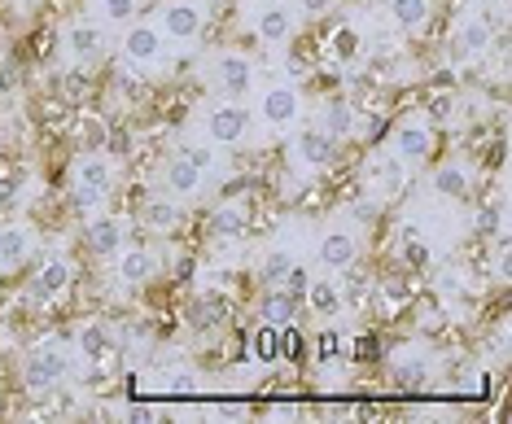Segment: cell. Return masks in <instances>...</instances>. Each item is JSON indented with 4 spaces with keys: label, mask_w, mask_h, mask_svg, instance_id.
Listing matches in <instances>:
<instances>
[{
    "label": "cell",
    "mask_w": 512,
    "mask_h": 424,
    "mask_svg": "<svg viewBox=\"0 0 512 424\" xmlns=\"http://www.w3.org/2000/svg\"><path fill=\"white\" fill-rule=\"evenodd\" d=\"M75 341H62V337H44L40 346H31L27 363H22V385L31 394H49L57 390L62 381H71L75 372Z\"/></svg>",
    "instance_id": "6da1fadb"
},
{
    "label": "cell",
    "mask_w": 512,
    "mask_h": 424,
    "mask_svg": "<svg viewBox=\"0 0 512 424\" xmlns=\"http://www.w3.org/2000/svg\"><path fill=\"white\" fill-rule=\"evenodd\" d=\"M119 184V167L106 158V149H88L71 162V193L84 206H101Z\"/></svg>",
    "instance_id": "7a4b0ae2"
},
{
    "label": "cell",
    "mask_w": 512,
    "mask_h": 424,
    "mask_svg": "<svg viewBox=\"0 0 512 424\" xmlns=\"http://www.w3.org/2000/svg\"><path fill=\"white\" fill-rule=\"evenodd\" d=\"M206 140H211L215 149H237V145H246L250 140V110L241 101H215L211 110H206Z\"/></svg>",
    "instance_id": "3957f363"
},
{
    "label": "cell",
    "mask_w": 512,
    "mask_h": 424,
    "mask_svg": "<svg viewBox=\"0 0 512 424\" xmlns=\"http://www.w3.org/2000/svg\"><path fill=\"white\" fill-rule=\"evenodd\" d=\"M154 27L162 31L167 44H193L206 31V5H197V0H167L158 9Z\"/></svg>",
    "instance_id": "277c9868"
},
{
    "label": "cell",
    "mask_w": 512,
    "mask_h": 424,
    "mask_svg": "<svg viewBox=\"0 0 512 424\" xmlns=\"http://www.w3.org/2000/svg\"><path fill=\"white\" fill-rule=\"evenodd\" d=\"M211 79L228 101H246L254 92V62L237 49H224V53H215V62H211Z\"/></svg>",
    "instance_id": "5b68a950"
},
{
    "label": "cell",
    "mask_w": 512,
    "mask_h": 424,
    "mask_svg": "<svg viewBox=\"0 0 512 424\" xmlns=\"http://www.w3.org/2000/svg\"><path fill=\"white\" fill-rule=\"evenodd\" d=\"M390 149L399 153L407 167H421V162H429V153H434V127H429V119H421V114H407V119H399V123H394V132H390Z\"/></svg>",
    "instance_id": "8992f818"
},
{
    "label": "cell",
    "mask_w": 512,
    "mask_h": 424,
    "mask_svg": "<svg viewBox=\"0 0 512 424\" xmlns=\"http://www.w3.org/2000/svg\"><path fill=\"white\" fill-rule=\"evenodd\" d=\"M259 119L267 132H289L302 119V92L294 84H272L259 97Z\"/></svg>",
    "instance_id": "52a82bcc"
},
{
    "label": "cell",
    "mask_w": 512,
    "mask_h": 424,
    "mask_svg": "<svg viewBox=\"0 0 512 424\" xmlns=\"http://www.w3.org/2000/svg\"><path fill=\"white\" fill-rule=\"evenodd\" d=\"M62 49L75 66H97L106 57V31H101L97 18H75L71 27L62 31Z\"/></svg>",
    "instance_id": "ba28073f"
},
{
    "label": "cell",
    "mask_w": 512,
    "mask_h": 424,
    "mask_svg": "<svg viewBox=\"0 0 512 424\" xmlns=\"http://www.w3.org/2000/svg\"><path fill=\"white\" fill-rule=\"evenodd\" d=\"M298 31V9L285 5V0H267L259 5V14H254V35L267 44V49H276V44H289Z\"/></svg>",
    "instance_id": "9c48e42d"
},
{
    "label": "cell",
    "mask_w": 512,
    "mask_h": 424,
    "mask_svg": "<svg viewBox=\"0 0 512 424\" xmlns=\"http://www.w3.org/2000/svg\"><path fill=\"white\" fill-rule=\"evenodd\" d=\"M407 162L399 158L394 149H381V153H372L368 158V167H364V180H368V188L377 197H394V193H403V184H407Z\"/></svg>",
    "instance_id": "30bf717a"
},
{
    "label": "cell",
    "mask_w": 512,
    "mask_h": 424,
    "mask_svg": "<svg viewBox=\"0 0 512 424\" xmlns=\"http://www.w3.org/2000/svg\"><path fill=\"white\" fill-rule=\"evenodd\" d=\"M162 53H167V40L154 22H127L123 31V57L132 66H158Z\"/></svg>",
    "instance_id": "8fae6325"
},
{
    "label": "cell",
    "mask_w": 512,
    "mask_h": 424,
    "mask_svg": "<svg viewBox=\"0 0 512 424\" xmlns=\"http://www.w3.org/2000/svg\"><path fill=\"white\" fill-rule=\"evenodd\" d=\"M316 258L329 267V272H351L359 263V237L351 228H329L316 245Z\"/></svg>",
    "instance_id": "7c38bea8"
},
{
    "label": "cell",
    "mask_w": 512,
    "mask_h": 424,
    "mask_svg": "<svg viewBox=\"0 0 512 424\" xmlns=\"http://www.w3.org/2000/svg\"><path fill=\"white\" fill-rule=\"evenodd\" d=\"M36 254V228L31 223H5L0 228V272H18Z\"/></svg>",
    "instance_id": "4fadbf2b"
},
{
    "label": "cell",
    "mask_w": 512,
    "mask_h": 424,
    "mask_svg": "<svg viewBox=\"0 0 512 424\" xmlns=\"http://www.w3.org/2000/svg\"><path fill=\"white\" fill-rule=\"evenodd\" d=\"M294 162L302 171H329L337 162V140L324 136L320 127H311V132H302L294 140Z\"/></svg>",
    "instance_id": "5bb4252c"
},
{
    "label": "cell",
    "mask_w": 512,
    "mask_h": 424,
    "mask_svg": "<svg viewBox=\"0 0 512 424\" xmlns=\"http://www.w3.org/2000/svg\"><path fill=\"white\" fill-rule=\"evenodd\" d=\"M491 44H495L491 22H486L482 14H473V18L460 22L456 40H451V57H460V62H469V57H486L491 53Z\"/></svg>",
    "instance_id": "9a60e30c"
},
{
    "label": "cell",
    "mask_w": 512,
    "mask_h": 424,
    "mask_svg": "<svg viewBox=\"0 0 512 424\" xmlns=\"http://www.w3.org/2000/svg\"><path fill=\"white\" fill-rule=\"evenodd\" d=\"M71 280H75V267H71V258H62V254H53L49 263L36 272V280H31V302H49V298H62L66 289H71Z\"/></svg>",
    "instance_id": "2e32d148"
},
{
    "label": "cell",
    "mask_w": 512,
    "mask_h": 424,
    "mask_svg": "<svg viewBox=\"0 0 512 424\" xmlns=\"http://www.w3.org/2000/svg\"><path fill=\"white\" fill-rule=\"evenodd\" d=\"M127 245V228L119 215H92L88 219V250L97 258H114Z\"/></svg>",
    "instance_id": "e0dca14e"
},
{
    "label": "cell",
    "mask_w": 512,
    "mask_h": 424,
    "mask_svg": "<svg viewBox=\"0 0 512 424\" xmlns=\"http://www.w3.org/2000/svg\"><path fill=\"white\" fill-rule=\"evenodd\" d=\"M162 188H167L176 202H189V197H197L206 188V175L176 153V158H167V167H162Z\"/></svg>",
    "instance_id": "ac0fdd59"
},
{
    "label": "cell",
    "mask_w": 512,
    "mask_h": 424,
    "mask_svg": "<svg viewBox=\"0 0 512 424\" xmlns=\"http://www.w3.org/2000/svg\"><path fill=\"white\" fill-rule=\"evenodd\" d=\"M114 267H119V280L123 285H149V280L158 276V258L145 250V245H123L119 254H114Z\"/></svg>",
    "instance_id": "d6986e66"
},
{
    "label": "cell",
    "mask_w": 512,
    "mask_h": 424,
    "mask_svg": "<svg viewBox=\"0 0 512 424\" xmlns=\"http://www.w3.org/2000/svg\"><path fill=\"white\" fill-rule=\"evenodd\" d=\"M429 184H434V193L442 202H464V197L473 193V180H469V171H464V162H442V167L429 175Z\"/></svg>",
    "instance_id": "ffe728a7"
},
{
    "label": "cell",
    "mask_w": 512,
    "mask_h": 424,
    "mask_svg": "<svg viewBox=\"0 0 512 424\" xmlns=\"http://www.w3.org/2000/svg\"><path fill=\"white\" fill-rule=\"evenodd\" d=\"M386 9H390V22L403 35L425 31L429 18H434V0H386Z\"/></svg>",
    "instance_id": "44dd1931"
},
{
    "label": "cell",
    "mask_w": 512,
    "mask_h": 424,
    "mask_svg": "<svg viewBox=\"0 0 512 424\" xmlns=\"http://www.w3.org/2000/svg\"><path fill=\"white\" fill-rule=\"evenodd\" d=\"M75 355L84 363H106L114 355V337L106 324H84L75 333Z\"/></svg>",
    "instance_id": "7402d4cb"
},
{
    "label": "cell",
    "mask_w": 512,
    "mask_h": 424,
    "mask_svg": "<svg viewBox=\"0 0 512 424\" xmlns=\"http://www.w3.org/2000/svg\"><path fill=\"white\" fill-rule=\"evenodd\" d=\"M141 223L149 232H158V237H167V232H176L180 228V206H176V197H149V202L141 206Z\"/></svg>",
    "instance_id": "603a6c76"
},
{
    "label": "cell",
    "mask_w": 512,
    "mask_h": 424,
    "mask_svg": "<svg viewBox=\"0 0 512 424\" xmlns=\"http://www.w3.org/2000/svg\"><path fill=\"white\" fill-rule=\"evenodd\" d=\"M390 372L399 385H425L429 376V363H425V350L421 346H399L390 359Z\"/></svg>",
    "instance_id": "cb8c5ba5"
},
{
    "label": "cell",
    "mask_w": 512,
    "mask_h": 424,
    "mask_svg": "<svg viewBox=\"0 0 512 424\" xmlns=\"http://www.w3.org/2000/svg\"><path fill=\"white\" fill-rule=\"evenodd\" d=\"M355 105H346V101H329L320 110V132L324 136H333V140H351L355 136Z\"/></svg>",
    "instance_id": "d4e9b609"
},
{
    "label": "cell",
    "mask_w": 512,
    "mask_h": 424,
    "mask_svg": "<svg viewBox=\"0 0 512 424\" xmlns=\"http://www.w3.org/2000/svg\"><path fill=\"white\" fill-rule=\"evenodd\" d=\"M294 311H298V298L285 285H276L263 302V324H294Z\"/></svg>",
    "instance_id": "484cf974"
},
{
    "label": "cell",
    "mask_w": 512,
    "mask_h": 424,
    "mask_svg": "<svg viewBox=\"0 0 512 424\" xmlns=\"http://www.w3.org/2000/svg\"><path fill=\"white\" fill-rule=\"evenodd\" d=\"M254 355L263 363H281L285 359V324H263L254 333Z\"/></svg>",
    "instance_id": "4316f807"
},
{
    "label": "cell",
    "mask_w": 512,
    "mask_h": 424,
    "mask_svg": "<svg viewBox=\"0 0 512 424\" xmlns=\"http://www.w3.org/2000/svg\"><path fill=\"white\" fill-rule=\"evenodd\" d=\"M224 320H228V302L219 298V293H206V298L193 302V328H206V333H211V328H219Z\"/></svg>",
    "instance_id": "83f0119b"
},
{
    "label": "cell",
    "mask_w": 512,
    "mask_h": 424,
    "mask_svg": "<svg viewBox=\"0 0 512 424\" xmlns=\"http://www.w3.org/2000/svg\"><path fill=\"white\" fill-rule=\"evenodd\" d=\"M92 9H97V22H106V27H127V22H136L141 0H92Z\"/></svg>",
    "instance_id": "f1b7e54d"
},
{
    "label": "cell",
    "mask_w": 512,
    "mask_h": 424,
    "mask_svg": "<svg viewBox=\"0 0 512 424\" xmlns=\"http://www.w3.org/2000/svg\"><path fill=\"white\" fill-rule=\"evenodd\" d=\"M294 272V254L289 250H272L263 258V267H259V276H263V285L267 289H276V285H285V276Z\"/></svg>",
    "instance_id": "f546056e"
},
{
    "label": "cell",
    "mask_w": 512,
    "mask_h": 424,
    "mask_svg": "<svg viewBox=\"0 0 512 424\" xmlns=\"http://www.w3.org/2000/svg\"><path fill=\"white\" fill-rule=\"evenodd\" d=\"M180 158L193 162V167L202 171V175H211V171L219 167V149L211 145V140H206V145H197V140H184V145H180Z\"/></svg>",
    "instance_id": "4dcf8cb0"
},
{
    "label": "cell",
    "mask_w": 512,
    "mask_h": 424,
    "mask_svg": "<svg viewBox=\"0 0 512 424\" xmlns=\"http://www.w3.org/2000/svg\"><path fill=\"white\" fill-rule=\"evenodd\" d=\"M211 228H215V237H241V232H246V210L241 206H219Z\"/></svg>",
    "instance_id": "1f68e13d"
},
{
    "label": "cell",
    "mask_w": 512,
    "mask_h": 424,
    "mask_svg": "<svg viewBox=\"0 0 512 424\" xmlns=\"http://www.w3.org/2000/svg\"><path fill=\"white\" fill-rule=\"evenodd\" d=\"M399 258L407 267H416V272L429 267V245H425L421 232H403V237H399Z\"/></svg>",
    "instance_id": "d6a6232c"
},
{
    "label": "cell",
    "mask_w": 512,
    "mask_h": 424,
    "mask_svg": "<svg viewBox=\"0 0 512 424\" xmlns=\"http://www.w3.org/2000/svg\"><path fill=\"white\" fill-rule=\"evenodd\" d=\"M307 302L316 306L320 315H333L337 302H342V293H337L333 280H311V285H307Z\"/></svg>",
    "instance_id": "836d02e7"
},
{
    "label": "cell",
    "mask_w": 512,
    "mask_h": 424,
    "mask_svg": "<svg viewBox=\"0 0 512 424\" xmlns=\"http://www.w3.org/2000/svg\"><path fill=\"white\" fill-rule=\"evenodd\" d=\"M329 49H333V57H342V62H355V57H359V31L355 27H337L333 40H329Z\"/></svg>",
    "instance_id": "e575fe53"
},
{
    "label": "cell",
    "mask_w": 512,
    "mask_h": 424,
    "mask_svg": "<svg viewBox=\"0 0 512 424\" xmlns=\"http://www.w3.org/2000/svg\"><path fill=\"white\" fill-rule=\"evenodd\" d=\"M193 385H197V376L189 368H176V372L162 376V390L167 394H193Z\"/></svg>",
    "instance_id": "d590c367"
},
{
    "label": "cell",
    "mask_w": 512,
    "mask_h": 424,
    "mask_svg": "<svg viewBox=\"0 0 512 424\" xmlns=\"http://www.w3.org/2000/svg\"><path fill=\"white\" fill-rule=\"evenodd\" d=\"M84 136H88V149H106V123L101 119H88V127H84Z\"/></svg>",
    "instance_id": "8d00e7d4"
},
{
    "label": "cell",
    "mask_w": 512,
    "mask_h": 424,
    "mask_svg": "<svg viewBox=\"0 0 512 424\" xmlns=\"http://www.w3.org/2000/svg\"><path fill=\"white\" fill-rule=\"evenodd\" d=\"M333 9V0H298V14H307V18H324Z\"/></svg>",
    "instance_id": "74e56055"
},
{
    "label": "cell",
    "mask_w": 512,
    "mask_h": 424,
    "mask_svg": "<svg viewBox=\"0 0 512 424\" xmlns=\"http://www.w3.org/2000/svg\"><path fill=\"white\" fill-rule=\"evenodd\" d=\"M499 223H504V215H499V206H491L477 215V232H499Z\"/></svg>",
    "instance_id": "f35d334b"
},
{
    "label": "cell",
    "mask_w": 512,
    "mask_h": 424,
    "mask_svg": "<svg viewBox=\"0 0 512 424\" xmlns=\"http://www.w3.org/2000/svg\"><path fill=\"white\" fill-rule=\"evenodd\" d=\"M18 197V180H0V206H9Z\"/></svg>",
    "instance_id": "ab89813d"
},
{
    "label": "cell",
    "mask_w": 512,
    "mask_h": 424,
    "mask_svg": "<svg viewBox=\"0 0 512 424\" xmlns=\"http://www.w3.org/2000/svg\"><path fill=\"white\" fill-rule=\"evenodd\" d=\"M491 5H495V9H504V0H491Z\"/></svg>",
    "instance_id": "60d3db41"
}]
</instances>
